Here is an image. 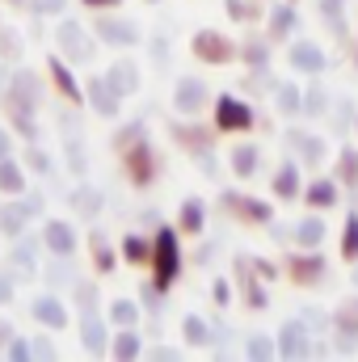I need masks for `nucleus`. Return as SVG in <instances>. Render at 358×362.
I'll list each match as a JSON object with an SVG mask.
<instances>
[{
  "label": "nucleus",
  "instance_id": "12",
  "mask_svg": "<svg viewBox=\"0 0 358 362\" xmlns=\"http://www.w3.org/2000/svg\"><path fill=\"white\" fill-rule=\"evenodd\" d=\"M51 76H55V85H59V93H64V97H81L76 81H72V72H68L64 64H51Z\"/></svg>",
  "mask_w": 358,
  "mask_h": 362
},
{
  "label": "nucleus",
  "instance_id": "17",
  "mask_svg": "<svg viewBox=\"0 0 358 362\" xmlns=\"http://www.w3.org/2000/svg\"><path fill=\"white\" fill-rule=\"evenodd\" d=\"M114 354H118V358H135V354H139V341H135L131 333H122V337L114 341Z\"/></svg>",
  "mask_w": 358,
  "mask_h": 362
},
{
  "label": "nucleus",
  "instance_id": "11",
  "mask_svg": "<svg viewBox=\"0 0 358 362\" xmlns=\"http://www.w3.org/2000/svg\"><path fill=\"white\" fill-rule=\"evenodd\" d=\"M110 85L118 93H131L135 89V68H131V64H118V68L110 72Z\"/></svg>",
  "mask_w": 358,
  "mask_h": 362
},
{
  "label": "nucleus",
  "instance_id": "6",
  "mask_svg": "<svg viewBox=\"0 0 358 362\" xmlns=\"http://www.w3.org/2000/svg\"><path fill=\"white\" fill-rule=\"evenodd\" d=\"M81 337H85L89 354H101V350H105V329H101V320H97V316H85V329H81Z\"/></svg>",
  "mask_w": 358,
  "mask_h": 362
},
{
  "label": "nucleus",
  "instance_id": "9",
  "mask_svg": "<svg viewBox=\"0 0 358 362\" xmlns=\"http://www.w3.org/2000/svg\"><path fill=\"white\" fill-rule=\"evenodd\" d=\"M97 34L110 38V42H135V30L131 25H118V21H97Z\"/></svg>",
  "mask_w": 358,
  "mask_h": 362
},
{
  "label": "nucleus",
  "instance_id": "5",
  "mask_svg": "<svg viewBox=\"0 0 358 362\" xmlns=\"http://www.w3.org/2000/svg\"><path fill=\"white\" fill-rule=\"evenodd\" d=\"M34 316H38L42 325H51V329H59V325L68 320V312H64L59 299H38V303H34Z\"/></svg>",
  "mask_w": 358,
  "mask_h": 362
},
{
  "label": "nucleus",
  "instance_id": "13",
  "mask_svg": "<svg viewBox=\"0 0 358 362\" xmlns=\"http://www.w3.org/2000/svg\"><path fill=\"white\" fill-rule=\"evenodd\" d=\"M0 189H21V169L13 160H0Z\"/></svg>",
  "mask_w": 358,
  "mask_h": 362
},
{
  "label": "nucleus",
  "instance_id": "26",
  "mask_svg": "<svg viewBox=\"0 0 358 362\" xmlns=\"http://www.w3.org/2000/svg\"><path fill=\"white\" fill-rule=\"evenodd\" d=\"M34 4H38V8H42V13H51V8H55V13H59V8H64V0H34Z\"/></svg>",
  "mask_w": 358,
  "mask_h": 362
},
{
  "label": "nucleus",
  "instance_id": "27",
  "mask_svg": "<svg viewBox=\"0 0 358 362\" xmlns=\"http://www.w3.org/2000/svg\"><path fill=\"white\" fill-rule=\"evenodd\" d=\"M8 295H13V286H8V278L0 274V303H8Z\"/></svg>",
  "mask_w": 358,
  "mask_h": 362
},
{
  "label": "nucleus",
  "instance_id": "30",
  "mask_svg": "<svg viewBox=\"0 0 358 362\" xmlns=\"http://www.w3.org/2000/svg\"><path fill=\"white\" fill-rule=\"evenodd\" d=\"M85 4H118V0H85Z\"/></svg>",
  "mask_w": 358,
  "mask_h": 362
},
{
  "label": "nucleus",
  "instance_id": "31",
  "mask_svg": "<svg viewBox=\"0 0 358 362\" xmlns=\"http://www.w3.org/2000/svg\"><path fill=\"white\" fill-rule=\"evenodd\" d=\"M0 85H4V72H0Z\"/></svg>",
  "mask_w": 358,
  "mask_h": 362
},
{
  "label": "nucleus",
  "instance_id": "14",
  "mask_svg": "<svg viewBox=\"0 0 358 362\" xmlns=\"http://www.w3.org/2000/svg\"><path fill=\"white\" fill-rule=\"evenodd\" d=\"M198 101H202V89H198L194 81H185V85H181V93H178V105H181V110H194Z\"/></svg>",
  "mask_w": 358,
  "mask_h": 362
},
{
  "label": "nucleus",
  "instance_id": "21",
  "mask_svg": "<svg viewBox=\"0 0 358 362\" xmlns=\"http://www.w3.org/2000/svg\"><path fill=\"white\" fill-rule=\"evenodd\" d=\"M127 257H131V262H144V240L127 236Z\"/></svg>",
  "mask_w": 358,
  "mask_h": 362
},
{
  "label": "nucleus",
  "instance_id": "29",
  "mask_svg": "<svg viewBox=\"0 0 358 362\" xmlns=\"http://www.w3.org/2000/svg\"><path fill=\"white\" fill-rule=\"evenodd\" d=\"M0 160H8V135L0 131Z\"/></svg>",
  "mask_w": 358,
  "mask_h": 362
},
{
  "label": "nucleus",
  "instance_id": "19",
  "mask_svg": "<svg viewBox=\"0 0 358 362\" xmlns=\"http://www.w3.org/2000/svg\"><path fill=\"white\" fill-rule=\"evenodd\" d=\"M181 219H185V228H198V219H202V206H198V202H185Z\"/></svg>",
  "mask_w": 358,
  "mask_h": 362
},
{
  "label": "nucleus",
  "instance_id": "10",
  "mask_svg": "<svg viewBox=\"0 0 358 362\" xmlns=\"http://www.w3.org/2000/svg\"><path fill=\"white\" fill-rule=\"evenodd\" d=\"M25 215H34L30 206H4L0 219H4V232H21L25 228Z\"/></svg>",
  "mask_w": 358,
  "mask_h": 362
},
{
  "label": "nucleus",
  "instance_id": "16",
  "mask_svg": "<svg viewBox=\"0 0 358 362\" xmlns=\"http://www.w3.org/2000/svg\"><path fill=\"white\" fill-rule=\"evenodd\" d=\"M110 316H114V325H135V303H122V299H118V303L110 308Z\"/></svg>",
  "mask_w": 358,
  "mask_h": 362
},
{
  "label": "nucleus",
  "instance_id": "20",
  "mask_svg": "<svg viewBox=\"0 0 358 362\" xmlns=\"http://www.w3.org/2000/svg\"><path fill=\"white\" fill-rule=\"evenodd\" d=\"M148 152L139 148V152H131V169H135V177H148V160H144Z\"/></svg>",
  "mask_w": 358,
  "mask_h": 362
},
{
  "label": "nucleus",
  "instance_id": "25",
  "mask_svg": "<svg viewBox=\"0 0 358 362\" xmlns=\"http://www.w3.org/2000/svg\"><path fill=\"white\" fill-rule=\"evenodd\" d=\"M8 354H13V358H30V354H34V346H30V341H13V346H8Z\"/></svg>",
  "mask_w": 358,
  "mask_h": 362
},
{
  "label": "nucleus",
  "instance_id": "1",
  "mask_svg": "<svg viewBox=\"0 0 358 362\" xmlns=\"http://www.w3.org/2000/svg\"><path fill=\"white\" fill-rule=\"evenodd\" d=\"M178 274V240L173 232H161L156 236V286H169Z\"/></svg>",
  "mask_w": 358,
  "mask_h": 362
},
{
  "label": "nucleus",
  "instance_id": "22",
  "mask_svg": "<svg viewBox=\"0 0 358 362\" xmlns=\"http://www.w3.org/2000/svg\"><path fill=\"white\" fill-rule=\"evenodd\" d=\"M30 169H38V173H47V169H51V160H47V156H42V152L34 148V152H30Z\"/></svg>",
  "mask_w": 358,
  "mask_h": 362
},
{
  "label": "nucleus",
  "instance_id": "4",
  "mask_svg": "<svg viewBox=\"0 0 358 362\" xmlns=\"http://www.w3.org/2000/svg\"><path fill=\"white\" fill-rule=\"evenodd\" d=\"M219 127H228V131H236V127H249V110H245L241 101L224 97V101H219Z\"/></svg>",
  "mask_w": 358,
  "mask_h": 362
},
{
  "label": "nucleus",
  "instance_id": "3",
  "mask_svg": "<svg viewBox=\"0 0 358 362\" xmlns=\"http://www.w3.org/2000/svg\"><path fill=\"white\" fill-rule=\"evenodd\" d=\"M47 245H51L59 257H72L76 236H72V228H68V223H47Z\"/></svg>",
  "mask_w": 358,
  "mask_h": 362
},
{
  "label": "nucleus",
  "instance_id": "24",
  "mask_svg": "<svg viewBox=\"0 0 358 362\" xmlns=\"http://www.w3.org/2000/svg\"><path fill=\"white\" fill-rule=\"evenodd\" d=\"M185 337H190V341H202V337H207V333H202V320H185Z\"/></svg>",
  "mask_w": 358,
  "mask_h": 362
},
{
  "label": "nucleus",
  "instance_id": "7",
  "mask_svg": "<svg viewBox=\"0 0 358 362\" xmlns=\"http://www.w3.org/2000/svg\"><path fill=\"white\" fill-rule=\"evenodd\" d=\"M114 85H110V81H93L89 85V97H93V105H97V110H101V114H114Z\"/></svg>",
  "mask_w": 358,
  "mask_h": 362
},
{
  "label": "nucleus",
  "instance_id": "28",
  "mask_svg": "<svg viewBox=\"0 0 358 362\" xmlns=\"http://www.w3.org/2000/svg\"><path fill=\"white\" fill-rule=\"evenodd\" d=\"M350 253H358V219H350Z\"/></svg>",
  "mask_w": 358,
  "mask_h": 362
},
{
  "label": "nucleus",
  "instance_id": "15",
  "mask_svg": "<svg viewBox=\"0 0 358 362\" xmlns=\"http://www.w3.org/2000/svg\"><path fill=\"white\" fill-rule=\"evenodd\" d=\"M13 262H17V270H30V262H34V240H21V245L13 249Z\"/></svg>",
  "mask_w": 358,
  "mask_h": 362
},
{
  "label": "nucleus",
  "instance_id": "18",
  "mask_svg": "<svg viewBox=\"0 0 358 362\" xmlns=\"http://www.w3.org/2000/svg\"><path fill=\"white\" fill-rule=\"evenodd\" d=\"M0 51H4V59L17 55V34H13V30H0Z\"/></svg>",
  "mask_w": 358,
  "mask_h": 362
},
{
  "label": "nucleus",
  "instance_id": "23",
  "mask_svg": "<svg viewBox=\"0 0 358 362\" xmlns=\"http://www.w3.org/2000/svg\"><path fill=\"white\" fill-rule=\"evenodd\" d=\"M253 169V152L245 148V152H236V173H249Z\"/></svg>",
  "mask_w": 358,
  "mask_h": 362
},
{
  "label": "nucleus",
  "instance_id": "8",
  "mask_svg": "<svg viewBox=\"0 0 358 362\" xmlns=\"http://www.w3.org/2000/svg\"><path fill=\"white\" fill-rule=\"evenodd\" d=\"M198 55L202 59H228V42L219 34H198Z\"/></svg>",
  "mask_w": 358,
  "mask_h": 362
},
{
  "label": "nucleus",
  "instance_id": "2",
  "mask_svg": "<svg viewBox=\"0 0 358 362\" xmlns=\"http://www.w3.org/2000/svg\"><path fill=\"white\" fill-rule=\"evenodd\" d=\"M59 42H64V51H68L72 59H89L93 55V42H85V34H81L76 21H64V25H59Z\"/></svg>",
  "mask_w": 358,
  "mask_h": 362
}]
</instances>
